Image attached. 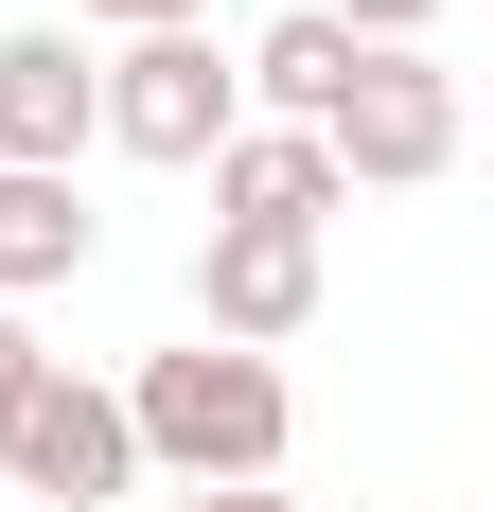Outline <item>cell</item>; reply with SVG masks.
Wrapping results in <instances>:
<instances>
[{
	"label": "cell",
	"instance_id": "9c48e42d",
	"mask_svg": "<svg viewBox=\"0 0 494 512\" xmlns=\"http://www.w3.org/2000/svg\"><path fill=\"white\" fill-rule=\"evenodd\" d=\"M230 89H247V124H300V142H318V106L353 89V36L318 18V0H300V18H265V36L230 53Z\"/></svg>",
	"mask_w": 494,
	"mask_h": 512
},
{
	"label": "cell",
	"instance_id": "8992f818",
	"mask_svg": "<svg viewBox=\"0 0 494 512\" xmlns=\"http://www.w3.org/2000/svg\"><path fill=\"white\" fill-rule=\"evenodd\" d=\"M89 159V53L71 18H18L0 36V177H71Z\"/></svg>",
	"mask_w": 494,
	"mask_h": 512
},
{
	"label": "cell",
	"instance_id": "52a82bcc",
	"mask_svg": "<svg viewBox=\"0 0 494 512\" xmlns=\"http://www.w3.org/2000/svg\"><path fill=\"white\" fill-rule=\"evenodd\" d=\"M336 159L300 142V124H230V142H212V230H300V248H318V230H336Z\"/></svg>",
	"mask_w": 494,
	"mask_h": 512
},
{
	"label": "cell",
	"instance_id": "5b68a950",
	"mask_svg": "<svg viewBox=\"0 0 494 512\" xmlns=\"http://www.w3.org/2000/svg\"><path fill=\"white\" fill-rule=\"evenodd\" d=\"M300 318H318V248H300V230H195V336H212V354H265V371H283Z\"/></svg>",
	"mask_w": 494,
	"mask_h": 512
},
{
	"label": "cell",
	"instance_id": "4fadbf2b",
	"mask_svg": "<svg viewBox=\"0 0 494 512\" xmlns=\"http://www.w3.org/2000/svg\"><path fill=\"white\" fill-rule=\"evenodd\" d=\"M177 512H300V495H283V477H247V495H177Z\"/></svg>",
	"mask_w": 494,
	"mask_h": 512
},
{
	"label": "cell",
	"instance_id": "8fae6325",
	"mask_svg": "<svg viewBox=\"0 0 494 512\" xmlns=\"http://www.w3.org/2000/svg\"><path fill=\"white\" fill-rule=\"evenodd\" d=\"M71 18H106V36H212V0H71Z\"/></svg>",
	"mask_w": 494,
	"mask_h": 512
},
{
	"label": "cell",
	"instance_id": "7c38bea8",
	"mask_svg": "<svg viewBox=\"0 0 494 512\" xmlns=\"http://www.w3.org/2000/svg\"><path fill=\"white\" fill-rule=\"evenodd\" d=\"M36 371H53V354H36V318H0V424L36 407Z\"/></svg>",
	"mask_w": 494,
	"mask_h": 512
},
{
	"label": "cell",
	"instance_id": "30bf717a",
	"mask_svg": "<svg viewBox=\"0 0 494 512\" xmlns=\"http://www.w3.org/2000/svg\"><path fill=\"white\" fill-rule=\"evenodd\" d=\"M318 18H336L353 53H424V18H442V0H318Z\"/></svg>",
	"mask_w": 494,
	"mask_h": 512
},
{
	"label": "cell",
	"instance_id": "ba28073f",
	"mask_svg": "<svg viewBox=\"0 0 494 512\" xmlns=\"http://www.w3.org/2000/svg\"><path fill=\"white\" fill-rule=\"evenodd\" d=\"M89 248H106V212L71 177H0V318L53 301V283H89Z\"/></svg>",
	"mask_w": 494,
	"mask_h": 512
},
{
	"label": "cell",
	"instance_id": "277c9868",
	"mask_svg": "<svg viewBox=\"0 0 494 512\" xmlns=\"http://www.w3.org/2000/svg\"><path fill=\"white\" fill-rule=\"evenodd\" d=\"M0 477H18L36 512H106V495H142V442H124V407H106L89 371L53 354V371H36V407L0 424Z\"/></svg>",
	"mask_w": 494,
	"mask_h": 512
},
{
	"label": "cell",
	"instance_id": "3957f363",
	"mask_svg": "<svg viewBox=\"0 0 494 512\" xmlns=\"http://www.w3.org/2000/svg\"><path fill=\"white\" fill-rule=\"evenodd\" d=\"M318 159H336V195H424V177H459V71L442 53H353V89L318 106Z\"/></svg>",
	"mask_w": 494,
	"mask_h": 512
},
{
	"label": "cell",
	"instance_id": "7a4b0ae2",
	"mask_svg": "<svg viewBox=\"0 0 494 512\" xmlns=\"http://www.w3.org/2000/svg\"><path fill=\"white\" fill-rule=\"evenodd\" d=\"M230 124H247V89H230L212 36H124V53H89V142L159 159V177H212Z\"/></svg>",
	"mask_w": 494,
	"mask_h": 512
},
{
	"label": "cell",
	"instance_id": "6da1fadb",
	"mask_svg": "<svg viewBox=\"0 0 494 512\" xmlns=\"http://www.w3.org/2000/svg\"><path fill=\"white\" fill-rule=\"evenodd\" d=\"M106 407H124L142 477H177V495H247V477H283V442H300V389H283L265 354H212V336L142 354Z\"/></svg>",
	"mask_w": 494,
	"mask_h": 512
}]
</instances>
